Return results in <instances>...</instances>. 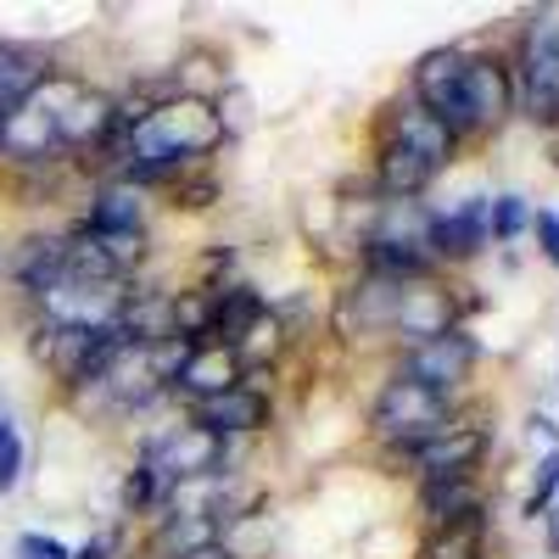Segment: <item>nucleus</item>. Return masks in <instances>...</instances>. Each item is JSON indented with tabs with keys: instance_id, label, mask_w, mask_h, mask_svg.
<instances>
[{
	"instance_id": "nucleus-1",
	"label": "nucleus",
	"mask_w": 559,
	"mask_h": 559,
	"mask_svg": "<svg viewBox=\"0 0 559 559\" xmlns=\"http://www.w3.org/2000/svg\"><path fill=\"white\" fill-rule=\"evenodd\" d=\"M509 73H515V112L554 134L559 129V7H543L521 23Z\"/></svg>"
},
{
	"instance_id": "nucleus-2",
	"label": "nucleus",
	"mask_w": 559,
	"mask_h": 559,
	"mask_svg": "<svg viewBox=\"0 0 559 559\" xmlns=\"http://www.w3.org/2000/svg\"><path fill=\"white\" fill-rule=\"evenodd\" d=\"M459 414L464 408L453 397L426 392V386H414L403 376H386L381 392H376V403H369V437H376L386 448V459L397 464L408 448H419V442H431L437 431H448Z\"/></svg>"
},
{
	"instance_id": "nucleus-3",
	"label": "nucleus",
	"mask_w": 559,
	"mask_h": 559,
	"mask_svg": "<svg viewBox=\"0 0 559 559\" xmlns=\"http://www.w3.org/2000/svg\"><path fill=\"white\" fill-rule=\"evenodd\" d=\"M34 102L51 112L68 163H79V157H90V152H102V146H107L112 112H118V96H112V90L90 84V79L73 73V68H57L51 79L39 84V96H34Z\"/></svg>"
},
{
	"instance_id": "nucleus-4",
	"label": "nucleus",
	"mask_w": 559,
	"mask_h": 559,
	"mask_svg": "<svg viewBox=\"0 0 559 559\" xmlns=\"http://www.w3.org/2000/svg\"><path fill=\"white\" fill-rule=\"evenodd\" d=\"M476 369H481V342L471 336V324H453V331H442L431 342L397 347V358H392V376L426 386V392H442L453 403L476 381Z\"/></svg>"
},
{
	"instance_id": "nucleus-5",
	"label": "nucleus",
	"mask_w": 559,
	"mask_h": 559,
	"mask_svg": "<svg viewBox=\"0 0 559 559\" xmlns=\"http://www.w3.org/2000/svg\"><path fill=\"white\" fill-rule=\"evenodd\" d=\"M134 453H140V459H152V464H157V476H163L168 487H179V481H207V476L236 471V448L218 442V437H207V431L191 426L185 414H174L168 426H157L152 437H140Z\"/></svg>"
},
{
	"instance_id": "nucleus-6",
	"label": "nucleus",
	"mask_w": 559,
	"mask_h": 559,
	"mask_svg": "<svg viewBox=\"0 0 559 559\" xmlns=\"http://www.w3.org/2000/svg\"><path fill=\"white\" fill-rule=\"evenodd\" d=\"M403 96L431 112L459 146H471L476 140V118H471V102H464V45H437V51H426L414 68H408V90Z\"/></svg>"
},
{
	"instance_id": "nucleus-7",
	"label": "nucleus",
	"mask_w": 559,
	"mask_h": 559,
	"mask_svg": "<svg viewBox=\"0 0 559 559\" xmlns=\"http://www.w3.org/2000/svg\"><path fill=\"white\" fill-rule=\"evenodd\" d=\"M492 453V426L476 414H459L448 431H437L431 442L408 448L397 464L414 481H453V476H481V464Z\"/></svg>"
},
{
	"instance_id": "nucleus-8",
	"label": "nucleus",
	"mask_w": 559,
	"mask_h": 559,
	"mask_svg": "<svg viewBox=\"0 0 559 559\" xmlns=\"http://www.w3.org/2000/svg\"><path fill=\"white\" fill-rule=\"evenodd\" d=\"M191 426H202L207 437L218 442H247V437H263L274 426V376H247L241 386H229L207 403H191V408H179Z\"/></svg>"
},
{
	"instance_id": "nucleus-9",
	"label": "nucleus",
	"mask_w": 559,
	"mask_h": 559,
	"mask_svg": "<svg viewBox=\"0 0 559 559\" xmlns=\"http://www.w3.org/2000/svg\"><path fill=\"white\" fill-rule=\"evenodd\" d=\"M487 191H471L459 197L453 207H431V224H426V252L431 263L448 274V269H471L481 252H487Z\"/></svg>"
},
{
	"instance_id": "nucleus-10",
	"label": "nucleus",
	"mask_w": 559,
	"mask_h": 559,
	"mask_svg": "<svg viewBox=\"0 0 559 559\" xmlns=\"http://www.w3.org/2000/svg\"><path fill=\"white\" fill-rule=\"evenodd\" d=\"M464 102L476 118V140L498 134L515 118V73H509V51H471L464 45Z\"/></svg>"
},
{
	"instance_id": "nucleus-11",
	"label": "nucleus",
	"mask_w": 559,
	"mask_h": 559,
	"mask_svg": "<svg viewBox=\"0 0 559 559\" xmlns=\"http://www.w3.org/2000/svg\"><path fill=\"white\" fill-rule=\"evenodd\" d=\"M62 258H68V229H28L7 247L0 258V274H7V286L34 308L51 286H62Z\"/></svg>"
},
{
	"instance_id": "nucleus-12",
	"label": "nucleus",
	"mask_w": 559,
	"mask_h": 559,
	"mask_svg": "<svg viewBox=\"0 0 559 559\" xmlns=\"http://www.w3.org/2000/svg\"><path fill=\"white\" fill-rule=\"evenodd\" d=\"M0 163H7L12 174H39V168H62L68 163L62 140H57V123H51V112H45L39 102L0 118Z\"/></svg>"
},
{
	"instance_id": "nucleus-13",
	"label": "nucleus",
	"mask_w": 559,
	"mask_h": 559,
	"mask_svg": "<svg viewBox=\"0 0 559 559\" xmlns=\"http://www.w3.org/2000/svg\"><path fill=\"white\" fill-rule=\"evenodd\" d=\"M73 224L84 236H152V197L123 179H96Z\"/></svg>"
},
{
	"instance_id": "nucleus-14",
	"label": "nucleus",
	"mask_w": 559,
	"mask_h": 559,
	"mask_svg": "<svg viewBox=\"0 0 559 559\" xmlns=\"http://www.w3.org/2000/svg\"><path fill=\"white\" fill-rule=\"evenodd\" d=\"M376 140H397V146H403V152H414V157L426 163L431 174H448V168L459 163V152H464L459 140H453V134H448L431 112H419L408 96H397V102L381 112Z\"/></svg>"
},
{
	"instance_id": "nucleus-15",
	"label": "nucleus",
	"mask_w": 559,
	"mask_h": 559,
	"mask_svg": "<svg viewBox=\"0 0 559 559\" xmlns=\"http://www.w3.org/2000/svg\"><path fill=\"white\" fill-rule=\"evenodd\" d=\"M414 503H419V521H426V532H448V526L487 521V487H481V476L414 481Z\"/></svg>"
},
{
	"instance_id": "nucleus-16",
	"label": "nucleus",
	"mask_w": 559,
	"mask_h": 559,
	"mask_svg": "<svg viewBox=\"0 0 559 559\" xmlns=\"http://www.w3.org/2000/svg\"><path fill=\"white\" fill-rule=\"evenodd\" d=\"M241 381H247V369H241L236 347H224V342H202V347L191 353V364H185L179 376H174L168 403L191 408V403H207V397H218V392H229V386H241Z\"/></svg>"
},
{
	"instance_id": "nucleus-17",
	"label": "nucleus",
	"mask_w": 559,
	"mask_h": 559,
	"mask_svg": "<svg viewBox=\"0 0 559 559\" xmlns=\"http://www.w3.org/2000/svg\"><path fill=\"white\" fill-rule=\"evenodd\" d=\"M57 73V57L45 45H28V39H0V118L28 107L39 96V84Z\"/></svg>"
},
{
	"instance_id": "nucleus-18",
	"label": "nucleus",
	"mask_w": 559,
	"mask_h": 559,
	"mask_svg": "<svg viewBox=\"0 0 559 559\" xmlns=\"http://www.w3.org/2000/svg\"><path fill=\"white\" fill-rule=\"evenodd\" d=\"M453 331V308H448V280H426V286H408L392 319V342L414 347V342H431Z\"/></svg>"
},
{
	"instance_id": "nucleus-19",
	"label": "nucleus",
	"mask_w": 559,
	"mask_h": 559,
	"mask_svg": "<svg viewBox=\"0 0 559 559\" xmlns=\"http://www.w3.org/2000/svg\"><path fill=\"white\" fill-rule=\"evenodd\" d=\"M168 84H174V96H185V102H218L229 84V62L213 51V45H191L174 68H168Z\"/></svg>"
},
{
	"instance_id": "nucleus-20",
	"label": "nucleus",
	"mask_w": 559,
	"mask_h": 559,
	"mask_svg": "<svg viewBox=\"0 0 559 559\" xmlns=\"http://www.w3.org/2000/svg\"><path fill=\"white\" fill-rule=\"evenodd\" d=\"M207 543H224L213 521H202V515H157L146 543H140V559H185V554H197Z\"/></svg>"
},
{
	"instance_id": "nucleus-21",
	"label": "nucleus",
	"mask_w": 559,
	"mask_h": 559,
	"mask_svg": "<svg viewBox=\"0 0 559 559\" xmlns=\"http://www.w3.org/2000/svg\"><path fill=\"white\" fill-rule=\"evenodd\" d=\"M269 313V297L252 286V280H229V286H218V313H213V342L236 347L252 324Z\"/></svg>"
},
{
	"instance_id": "nucleus-22",
	"label": "nucleus",
	"mask_w": 559,
	"mask_h": 559,
	"mask_svg": "<svg viewBox=\"0 0 559 559\" xmlns=\"http://www.w3.org/2000/svg\"><path fill=\"white\" fill-rule=\"evenodd\" d=\"M163 498H168V481L157 476V464L134 453V464H129L123 481H118V515H123L129 526H134V521H152L157 509H163Z\"/></svg>"
},
{
	"instance_id": "nucleus-23",
	"label": "nucleus",
	"mask_w": 559,
	"mask_h": 559,
	"mask_svg": "<svg viewBox=\"0 0 559 559\" xmlns=\"http://www.w3.org/2000/svg\"><path fill=\"white\" fill-rule=\"evenodd\" d=\"M168 313H174V336H191V342H213V313H218V292L213 286H185L168 292Z\"/></svg>"
},
{
	"instance_id": "nucleus-24",
	"label": "nucleus",
	"mask_w": 559,
	"mask_h": 559,
	"mask_svg": "<svg viewBox=\"0 0 559 559\" xmlns=\"http://www.w3.org/2000/svg\"><path fill=\"white\" fill-rule=\"evenodd\" d=\"M174 213H207V207H218L224 202V179L213 174V168H197V174H179L168 191H157Z\"/></svg>"
},
{
	"instance_id": "nucleus-25",
	"label": "nucleus",
	"mask_w": 559,
	"mask_h": 559,
	"mask_svg": "<svg viewBox=\"0 0 559 559\" xmlns=\"http://www.w3.org/2000/svg\"><path fill=\"white\" fill-rule=\"evenodd\" d=\"M526 224H532V202L521 191H498L487 197V241L492 247H515L526 236Z\"/></svg>"
},
{
	"instance_id": "nucleus-26",
	"label": "nucleus",
	"mask_w": 559,
	"mask_h": 559,
	"mask_svg": "<svg viewBox=\"0 0 559 559\" xmlns=\"http://www.w3.org/2000/svg\"><path fill=\"white\" fill-rule=\"evenodd\" d=\"M487 526H492V521L426 532V543H419V559H481V554H487Z\"/></svg>"
},
{
	"instance_id": "nucleus-27",
	"label": "nucleus",
	"mask_w": 559,
	"mask_h": 559,
	"mask_svg": "<svg viewBox=\"0 0 559 559\" xmlns=\"http://www.w3.org/2000/svg\"><path fill=\"white\" fill-rule=\"evenodd\" d=\"M554 498H559V448H548L532 471V492L521 498V521H548L554 515Z\"/></svg>"
},
{
	"instance_id": "nucleus-28",
	"label": "nucleus",
	"mask_w": 559,
	"mask_h": 559,
	"mask_svg": "<svg viewBox=\"0 0 559 559\" xmlns=\"http://www.w3.org/2000/svg\"><path fill=\"white\" fill-rule=\"evenodd\" d=\"M197 269H202V286H213V292H218V286H229V280H241V274H236V269H241V258H236V247H224V241H218V247H207Z\"/></svg>"
},
{
	"instance_id": "nucleus-29",
	"label": "nucleus",
	"mask_w": 559,
	"mask_h": 559,
	"mask_svg": "<svg viewBox=\"0 0 559 559\" xmlns=\"http://www.w3.org/2000/svg\"><path fill=\"white\" fill-rule=\"evenodd\" d=\"M526 236L537 241L543 263H554V269H559V213H554V207H532V224H526Z\"/></svg>"
},
{
	"instance_id": "nucleus-30",
	"label": "nucleus",
	"mask_w": 559,
	"mask_h": 559,
	"mask_svg": "<svg viewBox=\"0 0 559 559\" xmlns=\"http://www.w3.org/2000/svg\"><path fill=\"white\" fill-rule=\"evenodd\" d=\"M23 464H28L23 437H17V431H12V437H0V498H12V492H17V481H23Z\"/></svg>"
},
{
	"instance_id": "nucleus-31",
	"label": "nucleus",
	"mask_w": 559,
	"mask_h": 559,
	"mask_svg": "<svg viewBox=\"0 0 559 559\" xmlns=\"http://www.w3.org/2000/svg\"><path fill=\"white\" fill-rule=\"evenodd\" d=\"M17 559H73V548L51 532H23L17 537Z\"/></svg>"
},
{
	"instance_id": "nucleus-32",
	"label": "nucleus",
	"mask_w": 559,
	"mask_h": 559,
	"mask_svg": "<svg viewBox=\"0 0 559 559\" xmlns=\"http://www.w3.org/2000/svg\"><path fill=\"white\" fill-rule=\"evenodd\" d=\"M123 537H129L123 526H107V532H90V537H84V543L73 548V559H118V554H123Z\"/></svg>"
},
{
	"instance_id": "nucleus-33",
	"label": "nucleus",
	"mask_w": 559,
	"mask_h": 559,
	"mask_svg": "<svg viewBox=\"0 0 559 559\" xmlns=\"http://www.w3.org/2000/svg\"><path fill=\"white\" fill-rule=\"evenodd\" d=\"M185 559H247L236 543H207V548H197V554H185Z\"/></svg>"
},
{
	"instance_id": "nucleus-34",
	"label": "nucleus",
	"mask_w": 559,
	"mask_h": 559,
	"mask_svg": "<svg viewBox=\"0 0 559 559\" xmlns=\"http://www.w3.org/2000/svg\"><path fill=\"white\" fill-rule=\"evenodd\" d=\"M526 431H532V442H537V437H543V442H554V437H559V426H554L548 414H532V419H526Z\"/></svg>"
},
{
	"instance_id": "nucleus-35",
	"label": "nucleus",
	"mask_w": 559,
	"mask_h": 559,
	"mask_svg": "<svg viewBox=\"0 0 559 559\" xmlns=\"http://www.w3.org/2000/svg\"><path fill=\"white\" fill-rule=\"evenodd\" d=\"M543 554L559 559V515H548V532H543Z\"/></svg>"
},
{
	"instance_id": "nucleus-36",
	"label": "nucleus",
	"mask_w": 559,
	"mask_h": 559,
	"mask_svg": "<svg viewBox=\"0 0 559 559\" xmlns=\"http://www.w3.org/2000/svg\"><path fill=\"white\" fill-rule=\"evenodd\" d=\"M17 426H12V414H7V397H0V437H12Z\"/></svg>"
},
{
	"instance_id": "nucleus-37",
	"label": "nucleus",
	"mask_w": 559,
	"mask_h": 559,
	"mask_svg": "<svg viewBox=\"0 0 559 559\" xmlns=\"http://www.w3.org/2000/svg\"><path fill=\"white\" fill-rule=\"evenodd\" d=\"M554 515H559V498H554Z\"/></svg>"
}]
</instances>
